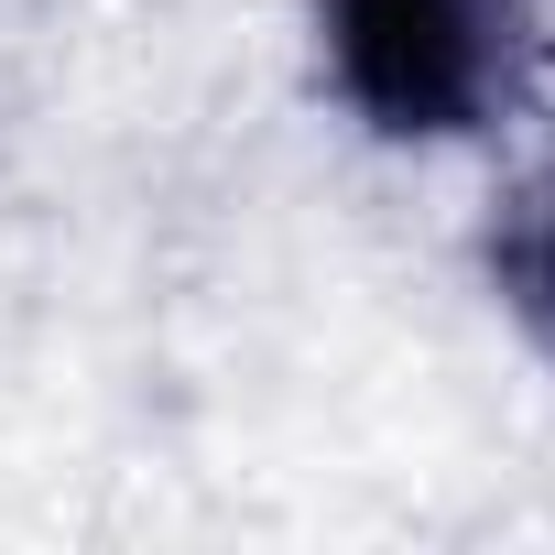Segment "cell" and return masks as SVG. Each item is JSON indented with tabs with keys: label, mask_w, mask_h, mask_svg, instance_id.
Instances as JSON below:
<instances>
[{
	"label": "cell",
	"mask_w": 555,
	"mask_h": 555,
	"mask_svg": "<svg viewBox=\"0 0 555 555\" xmlns=\"http://www.w3.org/2000/svg\"><path fill=\"white\" fill-rule=\"evenodd\" d=\"M533 66H544V0H317V77L392 153L512 131Z\"/></svg>",
	"instance_id": "1"
},
{
	"label": "cell",
	"mask_w": 555,
	"mask_h": 555,
	"mask_svg": "<svg viewBox=\"0 0 555 555\" xmlns=\"http://www.w3.org/2000/svg\"><path fill=\"white\" fill-rule=\"evenodd\" d=\"M479 272H490L501 317L555 360V131L501 175V196L479 218Z\"/></svg>",
	"instance_id": "2"
}]
</instances>
